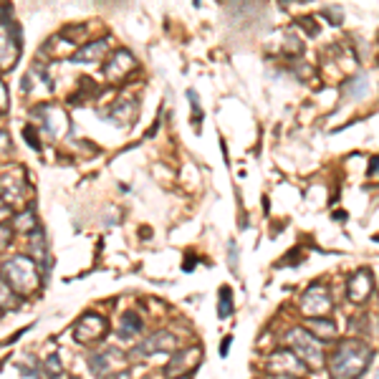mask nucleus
I'll list each match as a JSON object with an SVG mask.
<instances>
[{"instance_id": "obj_28", "label": "nucleus", "mask_w": 379, "mask_h": 379, "mask_svg": "<svg viewBox=\"0 0 379 379\" xmlns=\"http://www.w3.org/2000/svg\"><path fill=\"white\" fill-rule=\"evenodd\" d=\"M230 342H233V336H225L223 344H220V357H228V351H230Z\"/></svg>"}, {"instance_id": "obj_12", "label": "nucleus", "mask_w": 379, "mask_h": 379, "mask_svg": "<svg viewBox=\"0 0 379 379\" xmlns=\"http://www.w3.org/2000/svg\"><path fill=\"white\" fill-rule=\"evenodd\" d=\"M137 68V61H134V56H131L129 51H117L114 56H111V61L107 66H104V76L109 81H122L129 71H134Z\"/></svg>"}, {"instance_id": "obj_24", "label": "nucleus", "mask_w": 379, "mask_h": 379, "mask_svg": "<svg viewBox=\"0 0 379 379\" xmlns=\"http://www.w3.org/2000/svg\"><path fill=\"white\" fill-rule=\"evenodd\" d=\"M10 212H13V205L6 203V200L0 197V223H3L6 218H10Z\"/></svg>"}, {"instance_id": "obj_31", "label": "nucleus", "mask_w": 379, "mask_h": 379, "mask_svg": "<svg viewBox=\"0 0 379 379\" xmlns=\"http://www.w3.org/2000/svg\"><path fill=\"white\" fill-rule=\"evenodd\" d=\"M8 145V134H3V131H0V147H6Z\"/></svg>"}, {"instance_id": "obj_15", "label": "nucleus", "mask_w": 379, "mask_h": 379, "mask_svg": "<svg viewBox=\"0 0 379 379\" xmlns=\"http://www.w3.org/2000/svg\"><path fill=\"white\" fill-rule=\"evenodd\" d=\"M142 316L137 311H124L122 314V321H119V336L122 339H134L137 334H142Z\"/></svg>"}, {"instance_id": "obj_14", "label": "nucleus", "mask_w": 379, "mask_h": 379, "mask_svg": "<svg viewBox=\"0 0 379 379\" xmlns=\"http://www.w3.org/2000/svg\"><path fill=\"white\" fill-rule=\"evenodd\" d=\"M109 51V41H94V44L81 46L79 51L71 56V64H102L104 56Z\"/></svg>"}, {"instance_id": "obj_30", "label": "nucleus", "mask_w": 379, "mask_h": 379, "mask_svg": "<svg viewBox=\"0 0 379 379\" xmlns=\"http://www.w3.org/2000/svg\"><path fill=\"white\" fill-rule=\"evenodd\" d=\"M230 263H233V268H235V243H230Z\"/></svg>"}, {"instance_id": "obj_1", "label": "nucleus", "mask_w": 379, "mask_h": 379, "mask_svg": "<svg viewBox=\"0 0 379 379\" xmlns=\"http://www.w3.org/2000/svg\"><path fill=\"white\" fill-rule=\"evenodd\" d=\"M372 357V349L364 342H344L331 357V379H359Z\"/></svg>"}, {"instance_id": "obj_7", "label": "nucleus", "mask_w": 379, "mask_h": 379, "mask_svg": "<svg viewBox=\"0 0 379 379\" xmlns=\"http://www.w3.org/2000/svg\"><path fill=\"white\" fill-rule=\"evenodd\" d=\"M177 349V339L172 331H154L149 334L147 339H142V344H137L134 349H131V357L134 359H147L152 357V354H160V351H175Z\"/></svg>"}, {"instance_id": "obj_2", "label": "nucleus", "mask_w": 379, "mask_h": 379, "mask_svg": "<svg viewBox=\"0 0 379 379\" xmlns=\"http://www.w3.org/2000/svg\"><path fill=\"white\" fill-rule=\"evenodd\" d=\"M0 278L13 288L15 296H30L41 286V270H38L36 261L28 255H15V258L3 263Z\"/></svg>"}, {"instance_id": "obj_21", "label": "nucleus", "mask_w": 379, "mask_h": 379, "mask_svg": "<svg viewBox=\"0 0 379 379\" xmlns=\"http://www.w3.org/2000/svg\"><path fill=\"white\" fill-rule=\"evenodd\" d=\"M10 241H13V230L0 223V250H6L10 246Z\"/></svg>"}, {"instance_id": "obj_17", "label": "nucleus", "mask_w": 379, "mask_h": 379, "mask_svg": "<svg viewBox=\"0 0 379 379\" xmlns=\"http://www.w3.org/2000/svg\"><path fill=\"white\" fill-rule=\"evenodd\" d=\"M15 228H18L21 233H36V230H41V228H38V218H36V207H33V205L26 207V210L15 218Z\"/></svg>"}, {"instance_id": "obj_22", "label": "nucleus", "mask_w": 379, "mask_h": 379, "mask_svg": "<svg viewBox=\"0 0 379 379\" xmlns=\"http://www.w3.org/2000/svg\"><path fill=\"white\" fill-rule=\"evenodd\" d=\"M324 15H329L331 18V26H339L342 23V8H324Z\"/></svg>"}, {"instance_id": "obj_13", "label": "nucleus", "mask_w": 379, "mask_h": 379, "mask_svg": "<svg viewBox=\"0 0 379 379\" xmlns=\"http://www.w3.org/2000/svg\"><path fill=\"white\" fill-rule=\"evenodd\" d=\"M369 293H372V273L369 270H357L351 276L349 286H346V296L354 304H362V301L369 299Z\"/></svg>"}, {"instance_id": "obj_26", "label": "nucleus", "mask_w": 379, "mask_h": 379, "mask_svg": "<svg viewBox=\"0 0 379 379\" xmlns=\"http://www.w3.org/2000/svg\"><path fill=\"white\" fill-rule=\"evenodd\" d=\"M301 28H308V36H316V33H319V28H316V26H311V23H314V18H301Z\"/></svg>"}, {"instance_id": "obj_23", "label": "nucleus", "mask_w": 379, "mask_h": 379, "mask_svg": "<svg viewBox=\"0 0 379 379\" xmlns=\"http://www.w3.org/2000/svg\"><path fill=\"white\" fill-rule=\"evenodd\" d=\"M187 96H190V102H192V122H195V127H197V122H200V104H197V94L190 89Z\"/></svg>"}, {"instance_id": "obj_19", "label": "nucleus", "mask_w": 379, "mask_h": 379, "mask_svg": "<svg viewBox=\"0 0 379 379\" xmlns=\"http://www.w3.org/2000/svg\"><path fill=\"white\" fill-rule=\"evenodd\" d=\"M230 314H233V293H230L228 286H223L218 299V316L220 319H230Z\"/></svg>"}, {"instance_id": "obj_29", "label": "nucleus", "mask_w": 379, "mask_h": 379, "mask_svg": "<svg viewBox=\"0 0 379 379\" xmlns=\"http://www.w3.org/2000/svg\"><path fill=\"white\" fill-rule=\"evenodd\" d=\"M377 172H379V157H374L372 167H369V175H377Z\"/></svg>"}, {"instance_id": "obj_8", "label": "nucleus", "mask_w": 379, "mask_h": 379, "mask_svg": "<svg viewBox=\"0 0 379 379\" xmlns=\"http://www.w3.org/2000/svg\"><path fill=\"white\" fill-rule=\"evenodd\" d=\"M38 119H41V127H44L53 139L59 137H66L68 134V117H66V111L61 107H53V104H41L33 109Z\"/></svg>"}, {"instance_id": "obj_6", "label": "nucleus", "mask_w": 379, "mask_h": 379, "mask_svg": "<svg viewBox=\"0 0 379 379\" xmlns=\"http://www.w3.org/2000/svg\"><path fill=\"white\" fill-rule=\"evenodd\" d=\"M205 351L203 346H185V349H177L175 357L169 359V364L165 367V377L167 379H175V377H183V374L195 372L200 362H203Z\"/></svg>"}, {"instance_id": "obj_18", "label": "nucleus", "mask_w": 379, "mask_h": 379, "mask_svg": "<svg viewBox=\"0 0 379 379\" xmlns=\"http://www.w3.org/2000/svg\"><path fill=\"white\" fill-rule=\"evenodd\" d=\"M308 334H314L316 339H334L336 336V326L331 324V321H324V319H311L308 321Z\"/></svg>"}, {"instance_id": "obj_25", "label": "nucleus", "mask_w": 379, "mask_h": 379, "mask_svg": "<svg viewBox=\"0 0 379 379\" xmlns=\"http://www.w3.org/2000/svg\"><path fill=\"white\" fill-rule=\"evenodd\" d=\"M23 137L28 139L30 147H33V149H38V147H41V142H38L36 134H33V127H26V129H23Z\"/></svg>"}, {"instance_id": "obj_4", "label": "nucleus", "mask_w": 379, "mask_h": 379, "mask_svg": "<svg viewBox=\"0 0 379 379\" xmlns=\"http://www.w3.org/2000/svg\"><path fill=\"white\" fill-rule=\"evenodd\" d=\"M89 367H91V372H94L99 379H109L124 369L127 357L117 349V346H104V349L94 351V354L89 357Z\"/></svg>"}, {"instance_id": "obj_10", "label": "nucleus", "mask_w": 379, "mask_h": 379, "mask_svg": "<svg viewBox=\"0 0 379 379\" xmlns=\"http://www.w3.org/2000/svg\"><path fill=\"white\" fill-rule=\"evenodd\" d=\"M266 369L284 377H301L304 374V362H301L291 349H276L266 359Z\"/></svg>"}, {"instance_id": "obj_5", "label": "nucleus", "mask_w": 379, "mask_h": 379, "mask_svg": "<svg viewBox=\"0 0 379 379\" xmlns=\"http://www.w3.org/2000/svg\"><path fill=\"white\" fill-rule=\"evenodd\" d=\"M107 334H109L107 319L99 314H84L79 321H76V326H73V339L79 344H84V346H89V344H99Z\"/></svg>"}, {"instance_id": "obj_3", "label": "nucleus", "mask_w": 379, "mask_h": 379, "mask_svg": "<svg viewBox=\"0 0 379 379\" xmlns=\"http://www.w3.org/2000/svg\"><path fill=\"white\" fill-rule=\"evenodd\" d=\"M286 344H288L293 354H296L304 364L311 367V369H319V367L324 364V346H321L319 339H316L314 334H308L304 326L291 329V331L286 334Z\"/></svg>"}, {"instance_id": "obj_9", "label": "nucleus", "mask_w": 379, "mask_h": 379, "mask_svg": "<svg viewBox=\"0 0 379 379\" xmlns=\"http://www.w3.org/2000/svg\"><path fill=\"white\" fill-rule=\"evenodd\" d=\"M21 28L15 26L13 21L8 23V26H0V66L3 68H10L18 59V53H21L23 44H21Z\"/></svg>"}, {"instance_id": "obj_11", "label": "nucleus", "mask_w": 379, "mask_h": 379, "mask_svg": "<svg viewBox=\"0 0 379 379\" xmlns=\"http://www.w3.org/2000/svg\"><path fill=\"white\" fill-rule=\"evenodd\" d=\"M331 308V299H329V291L324 286H311L304 296H301V311L308 316V319H321Z\"/></svg>"}, {"instance_id": "obj_20", "label": "nucleus", "mask_w": 379, "mask_h": 379, "mask_svg": "<svg viewBox=\"0 0 379 379\" xmlns=\"http://www.w3.org/2000/svg\"><path fill=\"white\" fill-rule=\"evenodd\" d=\"M61 369H64V364H61V357L59 354H48L44 362V374L48 379H56L61 374Z\"/></svg>"}, {"instance_id": "obj_32", "label": "nucleus", "mask_w": 379, "mask_h": 379, "mask_svg": "<svg viewBox=\"0 0 379 379\" xmlns=\"http://www.w3.org/2000/svg\"><path fill=\"white\" fill-rule=\"evenodd\" d=\"M71 379H79V377H71Z\"/></svg>"}, {"instance_id": "obj_27", "label": "nucleus", "mask_w": 379, "mask_h": 379, "mask_svg": "<svg viewBox=\"0 0 379 379\" xmlns=\"http://www.w3.org/2000/svg\"><path fill=\"white\" fill-rule=\"evenodd\" d=\"M6 107H8V89H6V84L0 81V114L6 111Z\"/></svg>"}, {"instance_id": "obj_16", "label": "nucleus", "mask_w": 379, "mask_h": 379, "mask_svg": "<svg viewBox=\"0 0 379 379\" xmlns=\"http://www.w3.org/2000/svg\"><path fill=\"white\" fill-rule=\"evenodd\" d=\"M134 114H137V104L129 99V102H117L114 104V109L107 111L104 117L111 119V122H117V124H127L129 119H134Z\"/></svg>"}]
</instances>
